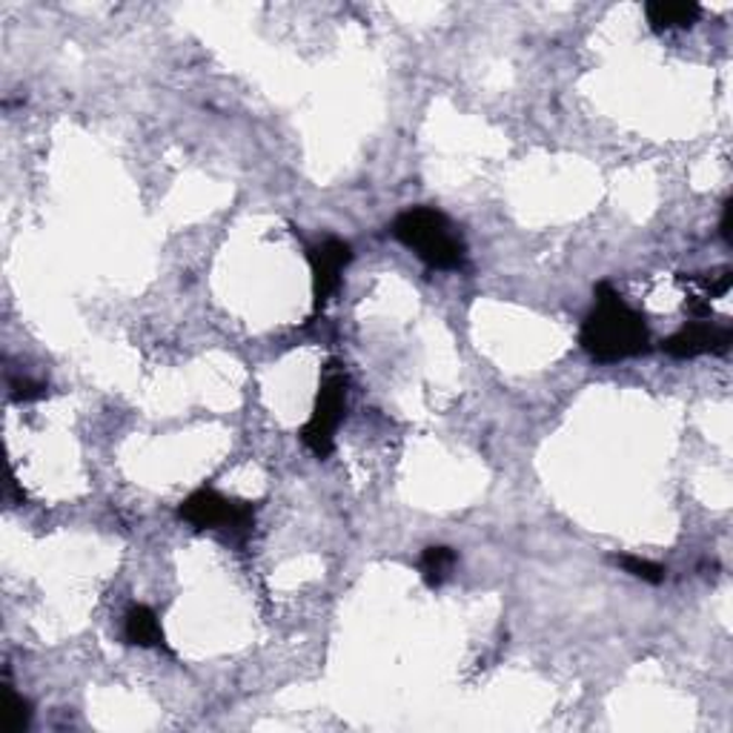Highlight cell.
<instances>
[{
    "instance_id": "6da1fadb",
    "label": "cell",
    "mask_w": 733,
    "mask_h": 733,
    "mask_svg": "<svg viewBox=\"0 0 733 733\" xmlns=\"http://www.w3.org/2000/svg\"><path fill=\"white\" fill-rule=\"evenodd\" d=\"M579 341L584 353L602 364L636 358L650 350L645 316L636 313L607 281L596 287V307L584 318Z\"/></svg>"
},
{
    "instance_id": "7a4b0ae2",
    "label": "cell",
    "mask_w": 733,
    "mask_h": 733,
    "mask_svg": "<svg viewBox=\"0 0 733 733\" xmlns=\"http://www.w3.org/2000/svg\"><path fill=\"white\" fill-rule=\"evenodd\" d=\"M393 236L433 269H462L467 247L450 218L433 206H410L393 222Z\"/></svg>"
},
{
    "instance_id": "3957f363",
    "label": "cell",
    "mask_w": 733,
    "mask_h": 733,
    "mask_svg": "<svg viewBox=\"0 0 733 733\" xmlns=\"http://www.w3.org/2000/svg\"><path fill=\"white\" fill-rule=\"evenodd\" d=\"M347 410V372L336 358L327 362L318 384L313 413L299 430V439L316 458H327L336 447V430Z\"/></svg>"
},
{
    "instance_id": "277c9868",
    "label": "cell",
    "mask_w": 733,
    "mask_h": 733,
    "mask_svg": "<svg viewBox=\"0 0 733 733\" xmlns=\"http://www.w3.org/2000/svg\"><path fill=\"white\" fill-rule=\"evenodd\" d=\"M178 516L195 530H227L232 536H247L255 521V505L236 502L213 488H201L184 498Z\"/></svg>"
},
{
    "instance_id": "5b68a950",
    "label": "cell",
    "mask_w": 733,
    "mask_h": 733,
    "mask_svg": "<svg viewBox=\"0 0 733 733\" xmlns=\"http://www.w3.org/2000/svg\"><path fill=\"white\" fill-rule=\"evenodd\" d=\"M309 269H313V307L324 309V304L336 295L341 285V273L353 261V250L341 238H324L307 250Z\"/></svg>"
},
{
    "instance_id": "8992f818",
    "label": "cell",
    "mask_w": 733,
    "mask_h": 733,
    "mask_svg": "<svg viewBox=\"0 0 733 733\" xmlns=\"http://www.w3.org/2000/svg\"><path fill=\"white\" fill-rule=\"evenodd\" d=\"M733 344V330L728 324L694 321L662 341V350L670 358H696L708 353H728Z\"/></svg>"
},
{
    "instance_id": "52a82bcc",
    "label": "cell",
    "mask_w": 733,
    "mask_h": 733,
    "mask_svg": "<svg viewBox=\"0 0 733 733\" xmlns=\"http://www.w3.org/2000/svg\"><path fill=\"white\" fill-rule=\"evenodd\" d=\"M645 15L654 33H670V29H691L699 21L702 7L694 0H654L645 7Z\"/></svg>"
},
{
    "instance_id": "ba28073f",
    "label": "cell",
    "mask_w": 733,
    "mask_h": 733,
    "mask_svg": "<svg viewBox=\"0 0 733 733\" xmlns=\"http://www.w3.org/2000/svg\"><path fill=\"white\" fill-rule=\"evenodd\" d=\"M124 636L135 647H159L166 650L164 628L159 622V614L147 605H132L124 616Z\"/></svg>"
},
{
    "instance_id": "9c48e42d",
    "label": "cell",
    "mask_w": 733,
    "mask_h": 733,
    "mask_svg": "<svg viewBox=\"0 0 733 733\" xmlns=\"http://www.w3.org/2000/svg\"><path fill=\"white\" fill-rule=\"evenodd\" d=\"M456 551H450V547H442V544H435V547H427L421 553V561H418V568H421V579H425L430 587H439L444 584V579L450 576V570L456 568Z\"/></svg>"
},
{
    "instance_id": "30bf717a",
    "label": "cell",
    "mask_w": 733,
    "mask_h": 733,
    "mask_svg": "<svg viewBox=\"0 0 733 733\" xmlns=\"http://www.w3.org/2000/svg\"><path fill=\"white\" fill-rule=\"evenodd\" d=\"M682 281L699 287L702 290L699 299H705L710 304V299H722V295H728V290H731V285H733V276H731V269L722 267V269H713V273H702V276L682 278Z\"/></svg>"
},
{
    "instance_id": "8fae6325",
    "label": "cell",
    "mask_w": 733,
    "mask_h": 733,
    "mask_svg": "<svg viewBox=\"0 0 733 733\" xmlns=\"http://www.w3.org/2000/svg\"><path fill=\"white\" fill-rule=\"evenodd\" d=\"M614 561L624 570V573H631L633 579H642V582L647 584H662L665 573H668L662 565H656V561L650 559H642V556H616Z\"/></svg>"
},
{
    "instance_id": "7c38bea8",
    "label": "cell",
    "mask_w": 733,
    "mask_h": 733,
    "mask_svg": "<svg viewBox=\"0 0 733 733\" xmlns=\"http://www.w3.org/2000/svg\"><path fill=\"white\" fill-rule=\"evenodd\" d=\"M9 710H7V731L9 733H21L29 728V722H33V705L24 699V696L12 694L9 696Z\"/></svg>"
},
{
    "instance_id": "4fadbf2b",
    "label": "cell",
    "mask_w": 733,
    "mask_h": 733,
    "mask_svg": "<svg viewBox=\"0 0 733 733\" xmlns=\"http://www.w3.org/2000/svg\"><path fill=\"white\" fill-rule=\"evenodd\" d=\"M9 390H12L15 402H38V399H43L49 393L47 384H40V381L33 379H12L9 381Z\"/></svg>"
},
{
    "instance_id": "5bb4252c",
    "label": "cell",
    "mask_w": 733,
    "mask_h": 733,
    "mask_svg": "<svg viewBox=\"0 0 733 733\" xmlns=\"http://www.w3.org/2000/svg\"><path fill=\"white\" fill-rule=\"evenodd\" d=\"M731 213H733V201L728 198L725 206H722V224H719V232H722V238H725L728 244H733V236H731Z\"/></svg>"
}]
</instances>
